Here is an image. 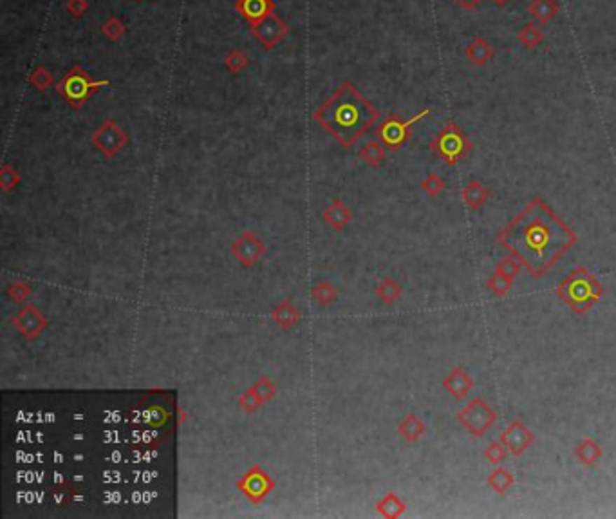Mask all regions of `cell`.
Here are the masks:
<instances>
[{"instance_id": "cell-1", "label": "cell", "mask_w": 616, "mask_h": 519, "mask_svg": "<svg viewBox=\"0 0 616 519\" xmlns=\"http://www.w3.org/2000/svg\"><path fill=\"white\" fill-rule=\"evenodd\" d=\"M495 243L517 259L533 279H540L577 245L578 236L548 203L533 198L501 228Z\"/></svg>"}, {"instance_id": "cell-2", "label": "cell", "mask_w": 616, "mask_h": 519, "mask_svg": "<svg viewBox=\"0 0 616 519\" xmlns=\"http://www.w3.org/2000/svg\"><path fill=\"white\" fill-rule=\"evenodd\" d=\"M340 147L351 149L380 118V111L351 82H342L313 114Z\"/></svg>"}, {"instance_id": "cell-3", "label": "cell", "mask_w": 616, "mask_h": 519, "mask_svg": "<svg viewBox=\"0 0 616 519\" xmlns=\"http://www.w3.org/2000/svg\"><path fill=\"white\" fill-rule=\"evenodd\" d=\"M555 293L573 314L584 315L602 299L603 286L589 270L577 267L566 275Z\"/></svg>"}, {"instance_id": "cell-4", "label": "cell", "mask_w": 616, "mask_h": 519, "mask_svg": "<svg viewBox=\"0 0 616 519\" xmlns=\"http://www.w3.org/2000/svg\"><path fill=\"white\" fill-rule=\"evenodd\" d=\"M109 86H111L109 80H93L81 65H73L60 82L56 83L55 90L56 95H60L67 102V105L73 111H80L96 90Z\"/></svg>"}, {"instance_id": "cell-5", "label": "cell", "mask_w": 616, "mask_h": 519, "mask_svg": "<svg viewBox=\"0 0 616 519\" xmlns=\"http://www.w3.org/2000/svg\"><path fill=\"white\" fill-rule=\"evenodd\" d=\"M428 147H430L432 154L437 156L443 163H446L449 167H456L461 159H465L470 154L474 143L468 140L467 134L463 133L461 127L456 121H449L432 137V142Z\"/></svg>"}, {"instance_id": "cell-6", "label": "cell", "mask_w": 616, "mask_h": 519, "mask_svg": "<svg viewBox=\"0 0 616 519\" xmlns=\"http://www.w3.org/2000/svg\"><path fill=\"white\" fill-rule=\"evenodd\" d=\"M430 112H432V109H423L416 116H412L411 120H402L398 114H390L378 125L376 130H374V136H376L378 142L383 143L387 151H399L411 140L412 127L418 121L423 120L425 116H428Z\"/></svg>"}, {"instance_id": "cell-7", "label": "cell", "mask_w": 616, "mask_h": 519, "mask_svg": "<svg viewBox=\"0 0 616 519\" xmlns=\"http://www.w3.org/2000/svg\"><path fill=\"white\" fill-rule=\"evenodd\" d=\"M456 420L463 425V429L474 438H481L492 429L499 420L495 409L483 398H472L470 402L456 414Z\"/></svg>"}, {"instance_id": "cell-8", "label": "cell", "mask_w": 616, "mask_h": 519, "mask_svg": "<svg viewBox=\"0 0 616 519\" xmlns=\"http://www.w3.org/2000/svg\"><path fill=\"white\" fill-rule=\"evenodd\" d=\"M93 145L102 152L107 159L116 158L123 151L125 147L129 145V134L121 129L120 125L116 123L114 120H105L98 129L93 133Z\"/></svg>"}, {"instance_id": "cell-9", "label": "cell", "mask_w": 616, "mask_h": 519, "mask_svg": "<svg viewBox=\"0 0 616 519\" xmlns=\"http://www.w3.org/2000/svg\"><path fill=\"white\" fill-rule=\"evenodd\" d=\"M237 489L253 503V505H259V503L264 501L268 496H270L271 490L275 489V480L259 465H252L248 469L246 474L237 480Z\"/></svg>"}, {"instance_id": "cell-10", "label": "cell", "mask_w": 616, "mask_h": 519, "mask_svg": "<svg viewBox=\"0 0 616 519\" xmlns=\"http://www.w3.org/2000/svg\"><path fill=\"white\" fill-rule=\"evenodd\" d=\"M249 33L257 39V42L261 43L266 51H270L277 43H280L286 39L287 33H289V26L278 15L271 13L264 20L249 24Z\"/></svg>"}, {"instance_id": "cell-11", "label": "cell", "mask_w": 616, "mask_h": 519, "mask_svg": "<svg viewBox=\"0 0 616 519\" xmlns=\"http://www.w3.org/2000/svg\"><path fill=\"white\" fill-rule=\"evenodd\" d=\"M230 250L242 267L252 268L264 257V253L268 252V246H266V243L257 236V234L248 230V232L240 234V236L231 243Z\"/></svg>"}, {"instance_id": "cell-12", "label": "cell", "mask_w": 616, "mask_h": 519, "mask_svg": "<svg viewBox=\"0 0 616 519\" xmlns=\"http://www.w3.org/2000/svg\"><path fill=\"white\" fill-rule=\"evenodd\" d=\"M508 449L509 456L519 458L535 443V434L522 420H512L499 438Z\"/></svg>"}, {"instance_id": "cell-13", "label": "cell", "mask_w": 616, "mask_h": 519, "mask_svg": "<svg viewBox=\"0 0 616 519\" xmlns=\"http://www.w3.org/2000/svg\"><path fill=\"white\" fill-rule=\"evenodd\" d=\"M13 326L27 342H33L48 328V318L43 317L42 311L34 304H26L15 315Z\"/></svg>"}, {"instance_id": "cell-14", "label": "cell", "mask_w": 616, "mask_h": 519, "mask_svg": "<svg viewBox=\"0 0 616 519\" xmlns=\"http://www.w3.org/2000/svg\"><path fill=\"white\" fill-rule=\"evenodd\" d=\"M441 386L452 398L463 400L470 395V391L475 387V380L468 371L458 365V368L450 369V373L443 378Z\"/></svg>"}, {"instance_id": "cell-15", "label": "cell", "mask_w": 616, "mask_h": 519, "mask_svg": "<svg viewBox=\"0 0 616 519\" xmlns=\"http://www.w3.org/2000/svg\"><path fill=\"white\" fill-rule=\"evenodd\" d=\"M275 8L277 6L273 0H237L235 2V11L246 18L248 24L264 20L266 17L275 13Z\"/></svg>"}, {"instance_id": "cell-16", "label": "cell", "mask_w": 616, "mask_h": 519, "mask_svg": "<svg viewBox=\"0 0 616 519\" xmlns=\"http://www.w3.org/2000/svg\"><path fill=\"white\" fill-rule=\"evenodd\" d=\"M425 433H427V424L414 412H409L398 422V434L409 445L420 442Z\"/></svg>"}, {"instance_id": "cell-17", "label": "cell", "mask_w": 616, "mask_h": 519, "mask_svg": "<svg viewBox=\"0 0 616 519\" xmlns=\"http://www.w3.org/2000/svg\"><path fill=\"white\" fill-rule=\"evenodd\" d=\"M322 219H324L325 223L329 224L333 230L342 232L343 228L353 221V212L349 210L340 199H334L333 203H329V205L324 208V212H322Z\"/></svg>"}, {"instance_id": "cell-18", "label": "cell", "mask_w": 616, "mask_h": 519, "mask_svg": "<svg viewBox=\"0 0 616 519\" xmlns=\"http://www.w3.org/2000/svg\"><path fill=\"white\" fill-rule=\"evenodd\" d=\"M461 199L468 210H479V208L484 206V203L490 199V189L484 187L479 180H472L461 190Z\"/></svg>"}, {"instance_id": "cell-19", "label": "cell", "mask_w": 616, "mask_h": 519, "mask_svg": "<svg viewBox=\"0 0 616 519\" xmlns=\"http://www.w3.org/2000/svg\"><path fill=\"white\" fill-rule=\"evenodd\" d=\"M271 317H273L275 324L282 331H289L299 324L300 321V311L296 309V306L289 301L278 302L277 306L271 311Z\"/></svg>"}, {"instance_id": "cell-20", "label": "cell", "mask_w": 616, "mask_h": 519, "mask_svg": "<svg viewBox=\"0 0 616 519\" xmlns=\"http://www.w3.org/2000/svg\"><path fill=\"white\" fill-rule=\"evenodd\" d=\"M573 454L582 465H586V467H593V465H596L600 459H602L603 451L598 442H595L593 438L587 436L575 447Z\"/></svg>"}, {"instance_id": "cell-21", "label": "cell", "mask_w": 616, "mask_h": 519, "mask_svg": "<svg viewBox=\"0 0 616 519\" xmlns=\"http://www.w3.org/2000/svg\"><path fill=\"white\" fill-rule=\"evenodd\" d=\"M465 55H467L470 64L477 65V67H483V65H486L488 62H490V58L493 56V49L488 40L477 36V39H474L470 43H468L467 49H465Z\"/></svg>"}, {"instance_id": "cell-22", "label": "cell", "mask_w": 616, "mask_h": 519, "mask_svg": "<svg viewBox=\"0 0 616 519\" xmlns=\"http://www.w3.org/2000/svg\"><path fill=\"white\" fill-rule=\"evenodd\" d=\"M378 514L387 519H396L406 512V505L396 492H387L380 501L376 503Z\"/></svg>"}, {"instance_id": "cell-23", "label": "cell", "mask_w": 616, "mask_h": 519, "mask_svg": "<svg viewBox=\"0 0 616 519\" xmlns=\"http://www.w3.org/2000/svg\"><path fill=\"white\" fill-rule=\"evenodd\" d=\"M486 485L497 494H506L512 490V487L515 485V478L514 474L505 467H499L497 465L486 478Z\"/></svg>"}, {"instance_id": "cell-24", "label": "cell", "mask_w": 616, "mask_h": 519, "mask_svg": "<svg viewBox=\"0 0 616 519\" xmlns=\"http://www.w3.org/2000/svg\"><path fill=\"white\" fill-rule=\"evenodd\" d=\"M358 156L364 163L369 165V167L380 168L381 165H383V161H385L387 149L383 147V143L378 142V140L376 142H367L358 151Z\"/></svg>"}, {"instance_id": "cell-25", "label": "cell", "mask_w": 616, "mask_h": 519, "mask_svg": "<svg viewBox=\"0 0 616 519\" xmlns=\"http://www.w3.org/2000/svg\"><path fill=\"white\" fill-rule=\"evenodd\" d=\"M528 11L539 24H548L559 13V4L555 0H533Z\"/></svg>"}, {"instance_id": "cell-26", "label": "cell", "mask_w": 616, "mask_h": 519, "mask_svg": "<svg viewBox=\"0 0 616 519\" xmlns=\"http://www.w3.org/2000/svg\"><path fill=\"white\" fill-rule=\"evenodd\" d=\"M376 297L383 304H394L402 297V284L394 281L392 277H383L376 286Z\"/></svg>"}, {"instance_id": "cell-27", "label": "cell", "mask_w": 616, "mask_h": 519, "mask_svg": "<svg viewBox=\"0 0 616 519\" xmlns=\"http://www.w3.org/2000/svg\"><path fill=\"white\" fill-rule=\"evenodd\" d=\"M311 297L317 304L327 308V306H331L334 301H336L338 290H336L329 281H318V283L315 284V288L311 290Z\"/></svg>"}, {"instance_id": "cell-28", "label": "cell", "mask_w": 616, "mask_h": 519, "mask_svg": "<svg viewBox=\"0 0 616 519\" xmlns=\"http://www.w3.org/2000/svg\"><path fill=\"white\" fill-rule=\"evenodd\" d=\"M517 40L526 49H535L542 43L544 34L535 24H526V26H522V29L517 33Z\"/></svg>"}, {"instance_id": "cell-29", "label": "cell", "mask_w": 616, "mask_h": 519, "mask_svg": "<svg viewBox=\"0 0 616 519\" xmlns=\"http://www.w3.org/2000/svg\"><path fill=\"white\" fill-rule=\"evenodd\" d=\"M27 82L29 86H33L36 90H48L49 87H53L55 83V78H53L51 71L48 67H43V65H36V67L31 71L29 78H27Z\"/></svg>"}, {"instance_id": "cell-30", "label": "cell", "mask_w": 616, "mask_h": 519, "mask_svg": "<svg viewBox=\"0 0 616 519\" xmlns=\"http://www.w3.org/2000/svg\"><path fill=\"white\" fill-rule=\"evenodd\" d=\"M484 286H486V290H490V292H492L493 295L497 297V299H502V297H505L506 293L512 290V286H514V281L508 279V277H502V275H499V274H493V275H490L486 281H484Z\"/></svg>"}, {"instance_id": "cell-31", "label": "cell", "mask_w": 616, "mask_h": 519, "mask_svg": "<svg viewBox=\"0 0 616 519\" xmlns=\"http://www.w3.org/2000/svg\"><path fill=\"white\" fill-rule=\"evenodd\" d=\"M249 60H248V55L240 49H231L230 53H226L224 56V67L233 74H239L242 73L244 69L248 67Z\"/></svg>"}, {"instance_id": "cell-32", "label": "cell", "mask_w": 616, "mask_h": 519, "mask_svg": "<svg viewBox=\"0 0 616 519\" xmlns=\"http://www.w3.org/2000/svg\"><path fill=\"white\" fill-rule=\"evenodd\" d=\"M20 180H22L20 174H18V170L13 167V165L9 163L2 165V168H0V187H2L4 192H11V190L17 189Z\"/></svg>"}, {"instance_id": "cell-33", "label": "cell", "mask_w": 616, "mask_h": 519, "mask_svg": "<svg viewBox=\"0 0 616 519\" xmlns=\"http://www.w3.org/2000/svg\"><path fill=\"white\" fill-rule=\"evenodd\" d=\"M508 456H509L508 449H506V445L501 442V440H493V442L488 443V447L484 449V458H486L492 465H501Z\"/></svg>"}, {"instance_id": "cell-34", "label": "cell", "mask_w": 616, "mask_h": 519, "mask_svg": "<svg viewBox=\"0 0 616 519\" xmlns=\"http://www.w3.org/2000/svg\"><path fill=\"white\" fill-rule=\"evenodd\" d=\"M522 270V264L515 257L508 255V257H502L501 261L495 264V274L502 275V277H508V279L515 281L519 277Z\"/></svg>"}, {"instance_id": "cell-35", "label": "cell", "mask_w": 616, "mask_h": 519, "mask_svg": "<svg viewBox=\"0 0 616 519\" xmlns=\"http://www.w3.org/2000/svg\"><path fill=\"white\" fill-rule=\"evenodd\" d=\"M252 387L253 391H255V395L259 396V400H261L262 405L270 402V400L277 395V386H275V384L271 382V378L266 377V375L259 378L257 382L253 384Z\"/></svg>"}, {"instance_id": "cell-36", "label": "cell", "mask_w": 616, "mask_h": 519, "mask_svg": "<svg viewBox=\"0 0 616 519\" xmlns=\"http://www.w3.org/2000/svg\"><path fill=\"white\" fill-rule=\"evenodd\" d=\"M127 27H125L123 20L120 17H109L107 20L102 24V33L107 36L109 40H120L125 34Z\"/></svg>"}, {"instance_id": "cell-37", "label": "cell", "mask_w": 616, "mask_h": 519, "mask_svg": "<svg viewBox=\"0 0 616 519\" xmlns=\"http://www.w3.org/2000/svg\"><path fill=\"white\" fill-rule=\"evenodd\" d=\"M445 189H446L445 180L437 176V174H434V172H430V174L421 181V190L427 194L428 198H436V196H439Z\"/></svg>"}, {"instance_id": "cell-38", "label": "cell", "mask_w": 616, "mask_h": 519, "mask_svg": "<svg viewBox=\"0 0 616 519\" xmlns=\"http://www.w3.org/2000/svg\"><path fill=\"white\" fill-rule=\"evenodd\" d=\"M262 403H261V400H259V396L255 395V391H253V387H249V389H246V391H242V393H240V396H239V407L242 409V412H246V414H255V412L259 411V407H261Z\"/></svg>"}, {"instance_id": "cell-39", "label": "cell", "mask_w": 616, "mask_h": 519, "mask_svg": "<svg viewBox=\"0 0 616 519\" xmlns=\"http://www.w3.org/2000/svg\"><path fill=\"white\" fill-rule=\"evenodd\" d=\"M31 292H33L31 286H27V284L22 283V281H15V283H11L8 286V297L11 301L18 302V304L26 302V299L31 295Z\"/></svg>"}, {"instance_id": "cell-40", "label": "cell", "mask_w": 616, "mask_h": 519, "mask_svg": "<svg viewBox=\"0 0 616 519\" xmlns=\"http://www.w3.org/2000/svg\"><path fill=\"white\" fill-rule=\"evenodd\" d=\"M65 9L71 17L81 18L89 11V0H67Z\"/></svg>"}, {"instance_id": "cell-41", "label": "cell", "mask_w": 616, "mask_h": 519, "mask_svg": "<svg viewBox=\"0 0 616 519\" xmlns=\"http://www.w3.org/2000/svg\"><path fill=\"white\" fill-rule=\"evenodd\" d=\"M74 496V489L69 483H62L60 487H56V492H55V498L56 501L62 503V505H67Z\"/></svg>"}, {"instance_id": "cell-42", "label": "cell", "mask_w": 616, "mask_h": 519, "mask_svg": "<svg viewBox=\"0 0 616 519\" xmlns=\"http://www.w3.org/2000/svg\"><path fill=\"white\" fill-rule=\"evenodd\" d=\"M454 2L458 6H461L463 9H468V11H472V9L477 8V4H479L481 0H454Z\"/></svg>"}, {"instance_id": "cell-43", "label": "cell", "mask_w": 616, "mask_h": 519, "mask_svg": "<svg viewBox=\"0 0 616 519\" xmlns=\"http://www.w3.org/2000/svg\"><path fill=\"white\" fill-rule=\"evenodd\" d=\"M493 2H495L497 6H505V4H508V0H493Z\"/></svg>"}, {"instance_id": "cell-44", "label": "cell", "mask_w": 616, "mask_h": 519, "mask_svg": "<svg viewBox=\"0 0 616 519\" xmlns=\"http://www.w3.org/2000/svg\"><path fill=\"white\" fill-rule=\"evenodd\" d=\"M136 2H142V0H136Z\"/></svg>"}]
</instances>
